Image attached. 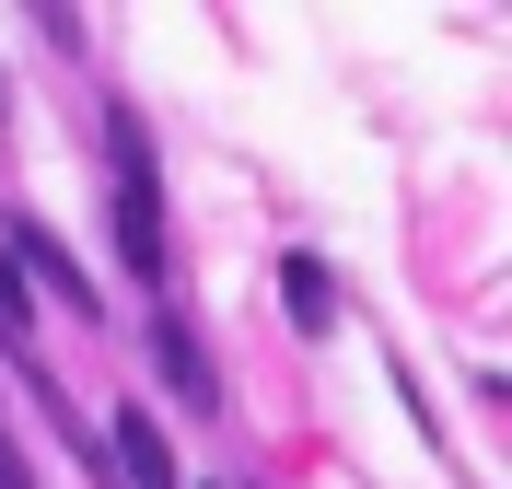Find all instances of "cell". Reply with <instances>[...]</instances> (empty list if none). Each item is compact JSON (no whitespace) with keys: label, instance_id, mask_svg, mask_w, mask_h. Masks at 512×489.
I'll use <instances>...</instances> for the list:
<instances>
[{"label":"cell","instance_id":"2","mask_svg":"<svg viewBox=\"0 0 512 489\" xmlns=\"http://www.w3.org/2000/svg\"><path fill=\"white\" fill-rule=\"evenodd\" d=\"M0 268H12L24 292H47V303H59V315H82V326L105 315V292H94V268L70 257V245H59V233H47V222H12V245H0Z\"/></svg>","mask_w":512,"mask_h":489},{"label":"cell","instance_id":"4","mask_svg":"<svg viewBox=\"0 0 512 489\" xmlns=\"http://www.w3.org/2000/svg\"><path fill=\"white\" fill-rule=\"evenodd\" d=\"M94 443H105V478H128V489H175V455H163L152 408H117V431H94Z\"/></svg>","mask_w":512,"mask_h":489},{"label":"cell","instance_id":"3","mask_svg":"<svg viewBox=\"0 0 512 489\" xmlns=\"http://www.w3.org/2000/svg\"><path fill=\"white\" fill-rule=\"evenodd\" d=\"M140 338H152V361H163V385H175V408H198V420H210V408H222V373H210V338H198V326L175 315V303H163V315L140 326Z\"/></svg>","mask_w":512,"mask_h":489},{"label":"cell","instance_id":"1","mask_svg":"<svg viewBox=\"0 0 512 489\" xmlns=\"http://www.w3.org/2000/svg\"><path fill=\"white\" fill-rule=\"evenodd\" d=\"M105 210H117V257L128 280H163V175H152V140H140V117H105Z\"/></svg>","mask_w":512,"mask_h":489},{"label":"cell","instance_id":"5","mask_svg":"<svg viewBox=\"0 0 512 489\" xmlns=\"http://www.w3.org/2000/svg\"><path fill=\"white\" fill-rule=\"evenodd\" d=\"M280 303H291V326H303V338H326V326H338V280H326L303 245L280 257Z\"/></svg>","mask_w":512,"mask_h":489},{"label":"cell","instance_id":"7","mask_svg":"<svg viewBox=\"0 0 512 489\" xmlns=\"http://www.w3.org/2000/svg\"><path fill=\"white\" fill-rule=\"evenodd\" d=\"M0 489H35V478H24V455H12V443H0Z\"/></svg>","mask_w":512,"mask_h":489},{"label":"cell","instance_id":"6","mask_svg":"<svg viewBox=\"0 0 512 489\" xmlns=\"http://www.w3.org/2000/svg\"><path fill=\"white\" fill-rule=\"evenodd\" d=\"M0 361H35V292L0 268Z\"/></svg>","mask_w":512,"mask_h":489}]
</instances>
